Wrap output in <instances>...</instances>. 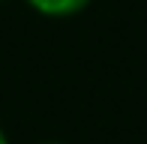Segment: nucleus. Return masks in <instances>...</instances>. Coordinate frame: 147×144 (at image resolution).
Here are the masks:
<instances>
[{
    "mask_svg": "<svg viewBox=\"0 0 147 144\" xmlns=\"http://www.w3.org/2000/svg\"><path fill=\"white\" fill-rule=\"evenodd\" d=\"M48 144H57V141H48Z\"/></svg>",
    "mask_w": 147,
    "mask_h": 144,
    "instance_id": "3",
    "label": "nucleus"
},
{
    "mask_svg": "<svg viewBox=\"0 0 147 144\" xmlns=\"http://www.w3.org/2000/svg\"><path fill=\"white\" fill-rule=\"evenodd\" d=\"M24 3L33 6L36 12H42V15L63 18V15H75V12H81L90 0H24Z\"/></svg>",
    "mask_w": 147,
    "mask_h": 144,
    "instance_id": "1",
    "label": "nucleus"
},
{
    "mask_svg": "<svg viewBox=\"0 0 147 144\" xmlns=\"http://www.w3.org/2000/svg\"><path fill=\"white\" fill-rule=\"evenodd\" d=\"M0 144H9V138H6V132L0 129Z\"/></svg>",
    "mask_w": 147,
    "mask_h": 144,
    "instance_id": "2",
    "label": "nucleus"
}]
</instances>
